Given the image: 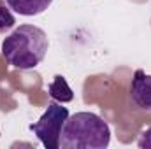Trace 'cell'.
<instances>
[{
    "label": "cell",
    "instance_id": "cell-1",
    "mask_svg": "<svg viewBox=\"0 0 151 149\" xmlns=\"http://www.w3.org/2000/svg\"><path fill=\"white\" fill-rule=\"evenodd\" d=\"M49 47L47 35L34 25H21L2 40V56L19 70H30L42 63Z\"/></svg>",
    "mask_w": 151,
    "mask_h": 149
},
{
    "label": "cell",
    "instance_id": "cell-2",
    "mask_svg": "<svg viewBox=\"0 0 151 149\" xmlns=\"http://www.w3.org/2000/svg\"><path fill=\"white\" fill-rule=\"evenodd\" d=\"M111 142L107 121L93 112H76L69 116L60 137L63 149H106Z\"/></svg>",
    "mask_w": 151,
    "mask_h": 149
},
{
    "label": "cell",
    "instance_id": "cell-3",
    "mask_svg": "<svg viewBox=\"0 0 151 149\" xmlns=\"http://www.w3.org/2000/svg\"><path fill=\"white\" fill-rule=\"evenodd\" d=\"M69 119L67 107L51 102L44 114L39 117L37 123H32L28 128L34 132V135L42 142V146L47 149H58L60 148V137L62 130L65 126V121Z\"/></svg>",
    "mask_w": 151,
    "mask_h": 149
},
{
    "label": "cell",
    "instance_id": "cell-4",
    "mask_svg": "<svg viewBox=\"0 0 151 149\" xmlns=\"http://www.w3.org/2000/svg\"><path fill=\"white\" fill-rule=\"evenodd\" d=\"M130 100L141 109L151 112V75L144 70H135L130 81Z\"/></svg>",
    "mask_w": 151,
    "mask_h": 149
},
{
    "label": "cell",
    "instance_id": "cell-5",
    "mask_svg": "<svg viewBox=\"0 0 151 149\" xmlns=\"http://www.w3.org/2000/svg\"><path fill=\"white\" fill-rule=\"evenodd\" d=\"M5 2L19 16H37V14H42L53 4V0H5Z\"/></svg>",
    "mask_w": 151,
    "mask_h": 149
},
{
    "label": "cell",
    "instance_id": "cell-6",
    "mask_svg": "<svg viewBox=\"0 0 151 149\" xmlns=\"http://www.w3.org/2000/svg\"><path fill=\"white\" fill-rule=\"evenodd\" d=\"M47 91H49V97L53 100H58V102H70V100H74V93L69 88L65 77H62V75H55V79L49 84Z\"/></svg>",
    "mask_w": 151,
    "mask_h": 149
},
{
    "label": "cell",
    "instance_id": "cell-7",
    "mask_svg": "<svg viewBox=\"0 0 151 149\" xmlns=\"http://www.w3.org/2000/svg\"><path fill=\"white\" fill-rule=\"evenodd\" d=\"M16 25L12 9L9 7V4H5V0H0V34L9 32L12 27Z\"/></svg>",
    "mask_w": 151,
    "mask_h": 149
},
{
    "label": "cell",
    "instance_id": "cell-8",
    "mask_svg": "<svg viewBox=\"0 0 151 149\" xmlns=\"http://www.w3.org/2000/svg\"><path fill=\"white\" fill-rule=\"evenodd\" d=\"M137 146L142 148V149H151V126L148 128V130H144V132L139 135Z\"/></svg>",
    "mask_w": 151,
    "mask_h": 149
}]
</instances>
